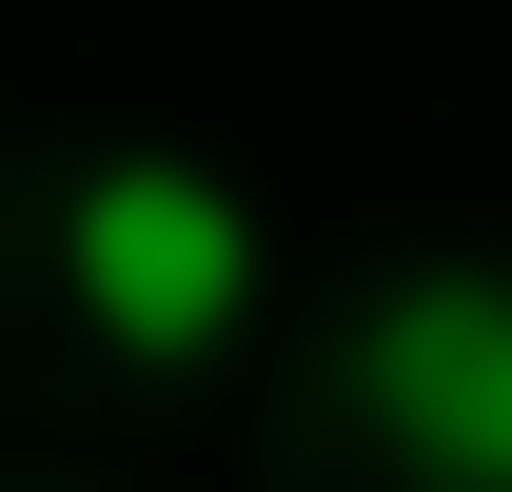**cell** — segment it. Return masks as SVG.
<instances>
[{
	"label": "cell",
	"mask_w": 512,
	"mask_h": 492,
	"mask_svg": "<svg viewBox=\"0 0 512 492\" xmlns=\"http://www.w3.org/2000/svg\"><path fill=\"white\" fill-rule=\"evenodd\" d=\"M355 374H375L394 453L434 492H512V276H414V296H375Z\"/></svg>",
	"instance_id": "2"
},
{
	"label": "cell",
	"mask_w": 512,
	"mask_h": 492,
	"mask_svg": "<svg viewBox=\"0 0 512 492\" xmlns=\"http://www.w3.org/2000/svg\"><path fill=\"white\" fill-rule=\"evenodd\" d=\"M60 256H79V315L138 335V355H217L256 315V197L197 178V158H99L79 217H60Z\"/></svg>",
	"instance_id": "1"
}]
</instances>
